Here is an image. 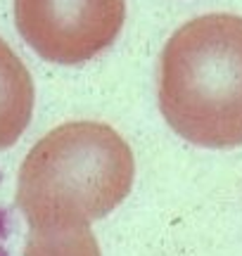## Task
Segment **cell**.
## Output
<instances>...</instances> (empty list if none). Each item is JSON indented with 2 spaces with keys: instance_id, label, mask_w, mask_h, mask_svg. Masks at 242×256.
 I'll use <instances>...</instances> for the list:
<instances>
[{
  "instance_id": "5",
  "label": "cell",
  "mask_w": 242,
  "mask_h": 256,
  "mask_svg": "<svg viewBox=\"0 0 242 256\" xmlns=\"http://www.w3.org/2000/svg\"><path fill=\"white\" fill-rule=\"evenodd\" d=\"M24 256H100V249L86 223H60L28 228Z\"/></svg>"
},
{
  "instance_id": "2",
  "label": "cell",
  "mask_w": 242,
  "mask_h": 256,
  "mask_svg": "<svg viewBox=\"0 0 242 256\" xmlns=\"http://www.w3.org/2000/svg\"><path fill=\"white\" fill-rule=\"evenodd\" d=\"M136 176L128 142L107 124L69 121L24 156L17 209L34 226L90 223L126 200Z\"/></svg>"
},
{
  "instance_id": "1",
  "label": "cell",
  "mask_w": 242,
  "mask_h": 256,
  "mask_svg": "<svg viewBox=\"0 0 242 256\" xmlns=\"http://www.w3.org/2000/svg\"><path fill=\"white\" fill-rule=\"evenodd\" d=\"M157 98L183 140L242 147V17L221 12L178 26L159 57Z\"/></svg>"
},
{
  "instance_id": "3",
  "label": "cell",
  "mask_w": 242,
  "mask_h": 256,
  "mask_svg": "<svg viewBox=\"0 0 242 256\" xmlns=\"http://www.w3.org/2000/svg\"><path fill=\"white\" fill-rule=\"evenodd\" d=\"M124 19V0H14L19 36L55 64H84L104 52Z\"/></svg>"
},
{
  "instance_id": "4",
  "label": "cell",
  "mask_w": 242,
  "mask_h": 256,
  "mask_svg": "<svg viewBox=\"0 0 242 256\" xmlns=\"http://www.w3.org/2000/svg\"><path fill=\"white\" fill-rule=\"evenodd\" d=\"M34 81L12 48L0 38V150L17 142L31 124Z\"/></svg>"
}]
</instances>
